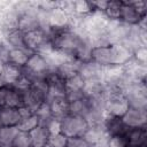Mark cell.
Instances as JSON below:
<instances>
[{
    "instance_id": "1",
    "label": "cell",
    "mask_w": 147,
    "mask_h": 147,
    "mask_svg": "<svg viewBox=\"0 0 147 147\" xmlns=\"http://www.w3.org/2000/svg\"><path fill=\"white\" fill-rule=\"evenodd\" d=\"M49 70L51 68L46 59L39 53H31L28 59V62L22 68L23 75L30 80V83L37 79L46 78V75Z\"/></svg>"
},
{
    "instance_id": "2",
    "label": "cell",
    "mask_w": 147,
    "mask_h": 147,
    "mask_svg": "<svg viewBox=\"0 0 147 147\" xmlns=\"http://www.w3.org/2000/svg\"><path fill=\"white\" fill-rule=\"evenodd\" d=\"M129 108H130L129 102L122 92L115 91V92L107 93V99H106V103H105L106 115L122 118Z\"/></svg>"
},
{
    "instance_id": "3",
    "label": "cell",
    "mask_w": 147,
    "mask_h": 147,
    "mask_svg": "<svg viewBox=\"0 0 147 147\" xmlns=\"http://www.w3.org/2000/svg\"><path fill=\"white\" fill-rule=\"evenodd\" d=\"M61 133L68 138L82 137L88 127V123L84 117L68 115L61 121Z\"/></svg>"
},
{
    "instance_id": "4",
    "label": "cell",
    "mask_w": 147,
    "mask_h": 147,
    "mask_svg": "<svg viewBox=\"0 0 147 147\" xmlns=\"http://www.w3.org/2000/svg\"><path fill=\"white\" fill-rule=\"evenodd\" d=\"M31 2H32V7L25 13H23L22 15H20L18 21H17V29L23 33H26V32H30L37 29H41L39 11L33 5V1Z\"/></svg>"
},
{
    "instance_id": "5",
    "label": "cell",
    "mask_w": 147,
    "mask_h": 147,
    "mask_svg": "<svg viewBox=\"0 0 147 147\" xmlns=\"http://www.w3.org/2000/svg\"><path fill=\"white\" fill-rule=\"evenodd\" d=\"M71 17H72V15H70L64 9H62L59 6H56L47 15L48 29H52V30L70 29V26H71Z\"/></svg>"
},
{
    "instance_id": "6",
    "label": "cell",
    "mask_w": 147,
    "mask_h": 147,
    "mask_svg": "<svg viewBox=\"0 0 147 147\" xmlns=\"http://www.w3.org/2000/svg\"><path fill=\"white\" fill-rule=\"evenodd\" d=\"M123 123L129 129H138L147 126V110L129 108L122 117Z\"/></svg>"
},
{
    "instance_id": "7",
    "label": "cell",
    "mask_w": 147,
    "mask_h": 147,
    "mask_svg": "<svg viewBox=\"0 0 147 147\" xmlns=\"http://www.w3.org/2000/svg\"><path fill=\"white\" fill-rule=\"evenodd\" d=\"M91 60L101 65L102 68L115 65L114 62V52L111 45L109 46H100V47H93L91 53Z\"/></svg>"
},
{
    "instance_id": "8",
    "label": "cell",
    "mask_w": 147,
    "mask_h": 147,
    "mask_svg": "<svg viewBox=\"0 0 147 147\" xmlns=\"http://www.w3.org/2000/svg\"><path fill=\"white\" fill-rule=\"evenodd\" d=\"M103 129L107 133L108 137L111 136H126L129 132V127L123 123L122 118L119 117H113L106 115L105 121H103Z\"/></svg>"
},
{
    "instance_id": "9",
    "label": "cell",
    "mask_w": 147,
    "mask_h": 147,
    "mask_svg": "<svg viewBox=\"0 0 147 147\" xmlns=\"http://www.w3.org/2000/svg\"><path fill=\"white\" fill-rule=\"evenodd\" d=\"M102 67L90 60L87 62H82L78 68V74L84 78V80L102 79Z\"/></svg>"
},
{
    "instance_id": "10",
    "label": "cell",
    "mask_w": 147,
    "mask_h": 147,
    "mask_svg": "<svg viewBox=\"0 0 147 147\" xmlns=\"http://www.w3.org/2000/svg\"><path fill=\"white\" fill-rule=\"evenodd\" d=\"M141 17L144 16H140V14L130 3V1H123L121 9V18H119L121 22L129 25H137L141 20Z\"/></svg>"
},
{
    "instance_id": "11",
    "label": "cell",
    "mask_w": 147,
    "mask_h": 147,
    "mask_svg": "<svg viewBox=\"0 0 147 147\" xmlns=\"http://www.w3.org/2000/svg\"><path fill=\"white\" fill-rule=\"evenodd\" d=\"M79 64L80 62L77 61L75 57L72 56H67L54 70L63 78L65 79L67 77L74 75V74H77L78 72V68H79Z\"/></svg>"
},
{
    "instance_id": "12",
    "label": "cell",
    "mask_w": 147,
    "mask_h": 147,
    "mask_svg": "<svg viewBox=\"0 0 147 147\" xmlns=\"http://www.w3.org/2000/svg\"><path fill=\"white\" fill-rule=\"evenodd\" d=\"M82 137H84V139L91 146H94L108 138V136L103 129V125H88L87 130L85 131V133Z\"/></svg>"
},
{
    "instance_id": "13",
    "label": "cell",
    "mask_w": 147,
    "mask_h": 147,
    "mask_svg": "<svg viewBox=\"0 0 147 147\" xmlns=\"http://www.w3.org/2000/svg\"><path fill=\"white\" fill-rule=\"evenodd\" d=\"M30 52L23 48H9L8 55H7V62L11 65H15L17 68H23L25 63L28 62V59L30 56Z\"/></svg>"
},
{
    "instance_id": "14",
    "label": "cell",
    "mask_w": 147,
    "mask_h": 147,
    "mask_svg": "<svg viewBox=\"0 0 147 147\" xmlns=\"http://www.w3.org/2000/svg\"><path fill=\"white\" fill-rule=\"evenodd\" d=\"M127 144L136 147H147V130L146 127L130 129L126 133Z\"/></svg>"
},
{
    "instance_id": "15",
    "label": "cell",
    "mask_w": 147,
    "mask_h": 147,
    "mask_svg": "<svg viewBox=\"0 0 147 147\" xmlns=\"http://www.w3.org/2000/svg\"><path fill=\"white\" fill-rule=\"evenodd\" d=\"M90 109H91V102L85 96L69 102V114L70 115L86 118Z\"/></svg>"
},
{
    "instance_id": "16",
    "label": "cell",
    "mask_w": 147,
    "mask_h": 147,
    "mask_svg": "<svg viewBox=\"0 0 147 147\" xmlns=\"http://www.w3.org/2000/svg\"><path fill=\"white\" fill-rule=\"evenodd\" d=\"M0 121L2 126H17L21 121L20 113L17 108L5 107L0 109Z\"/></svg>"
},
{
    "instance_id": "17",
    "label": "cell",
    "mask_w": 147,
    "mask_h": 147,
    "mask_svg": "<svg viewBox=\"0 0 147 147\" xmlns=\"http://www.w3.org/2000/svg\"><path fill=\"white\" fill-rule=\"evenodd\" d=\"M2 40L9 48H23V49H26L25 45H24V33L21 32L18 29H15V30H11V31L7 32L3 36Z\"/></svg>"
},
{
    "instance_id": "18",
    "label": "cell",
    "mask_w": 147,
    "mask_h": 147,
    "mask_svg": "<svg viewBox=\"0 0 147 147\" xmlns=\"http://www.w3.org/2000/svg\"><path fill=\"white\" fill-rule=\"evenodd\" d=\"M30 138H31V142H32V147H46L48 138H49V133L47 131V129L42 125H38L36 129H33L31 132H29Z\"/></svg>"
},
{
    "instance_id": "19",
    "label": "cell",
    "mask_w": 147,
    "mask_h": 147,
    "mask_svg": "<svg viewBox=\"0 0 147 147\" xmlns=\"http://www.w3.org/2000/svg\"><path fill=\"white\" fill-rule=\"evenodd\" d=\"M85 85L84 78L77 72L74 74L64 79V88H65V94L68 93H75V92H83Z\"/></svg>"
},
{
    "instance_id": "20",
    "label": "cell",
    "mask_w": 147,
    "mask_h": 147,
    "mask_svg": "<svg viewBox=\"0 0 147 147\" xmlns=\"http://www.w3.org/2000/svg\"><path fill=\"white\" fill-rule=\"evenodd\" d=\"M51 107V111L54 118L56 119H62L65 116L70 115L69 114V102L67 101V99H60V100H55L48 103Z\"/></svg>"
},
{
    "instance_id": "21",
    "label": "cell",
    "mask_w": 147,
    "mask_h": 147,
    "mask_svg": "<svg viewBox=\"0 0 147 147\" xmlns=\"http://www.w3.org/2000/svg\"><path fill=\"white\" fill-rule=\"evenodd\" d=\"M22 75L23 72L21 68H17L9 63L3 64V78L6 86H13L22 77Z\"/></svg>"
},
{
    "instance_id": "22",
    "label": "cell",
    "mask_w": 147,
    "mask_h": 147,
    "mask_svg": "<svg viewBox=\"0 0 147 147\" xmlns=\"http://www.w3.org/2000/svg\"><path fill=\"white\" fill-rule=\"evenodd\" d=\"M17 132L16 126H2L0 129V147H11Z\"/></svg>"
},
{
    "instance_id": "23",
    "label": "cell",
    "mask_w": 147,
    "mask_h": 147,
    "mask_svg": "<svg viewBox=\"0 0 147 147\" xmlns=\"http://www.w3.org/2000/svg\"><path fill=\"white\" fill-rule=\"evenodd\" d=\"M123 0H110L103 11L105 16L109 21H119L121 18V9H122Z\"/></svg>"
},
{
    "instance_id": "24",
    "label": "cell",
    "mask_w": 147,
    "mask_h": 147,
    "mask_svg": "<svg viewBox=\"0 0 147 147\" xmlns=\"http://www.w3.org/2000/svg\"><path fill=\"white\" fill-rule=\"evenodd\" d=\"M94 11L92 2L91 1H84V0H77L72 1V14L79 17H85Z\"/></svg>"
},
{
    "instance_id": "25",
    "label": "cell",
    "mask_w": 147,
    "mask_h": 147,
    "mask_svg": "<svg viewBox=\"0 0 147 147\" xmlns=\"http://www.w3.org/2000/svg\"><path fill=\"white\" fill-rule=\"evenodd\" d=\"M38 125H40L38 117L36 116V114H32L25 118H22L20 121V123L17 124V130L18 131H23V132H31L33 129H36Z\"/></svg>"
},
{
    "instance_id": "26",
    "label": "cell",
    "mask_w": 147,
    "mask_h": 147,
    "mask_svg": "<svg viewBox=\"0 0 147 147\" xmlns=\"http://www.w3.org/2000/svg\"><path fill=\"white\" fill-rule=\"evenodd\" d=\"M34 114H36V116H37L38 119H39L40 125H44L48 119H51V118L53 117L52 111H51V107H49V105H48L47 102H44V103L34 111Z\"/></svg>"
},
{
    "instance_id": "27",
    "label": "cell",
    "mask_w": 147,
    "mask_h": 147,
    "mask_svg": "<svg viewBox=\"0 0 147 147\" xmlns=\"http://www.w3.org/2000/svg\"><path fill=\"white\" fill-rule=\"evenodd\" d=\"M11 147H32L30 134L28 132L18 131L17 134L15 136V139L13 141Z\"/></svg>"
},
{
    "instance_id": "28",
    "label": "cell",
    "mask_w": 147,
    "mask_h": 147,
    "mask_svg": "<svg viewBox=\"0 0 147 147\" xmlns=\"http://www.w3.org/2000/svg\"><path fill=\"white\" fill-rule=\"evenodd\" d=\"M67 144H68V137H65L63 133L60 132L49 136L46 147H67Z\"/></svg>"
},
{
    "instance_id": "29",
    "label": "cell",
    "mask_w": 147,
    "mask_h": 147,
    "mask_svg": "<svg viewBox=\"0 0 147 147\" xmlns=\"http://www.w3.org/2000/svg\"><path fill=\"white\" fill-rule=\"evenodd\" d=\"M132 60L139 64L146 65V63H147V48H146V46L137 47L132 53Z\"/></svg>"
},
{
    "instance_id": "30",
    "label": "cell",
    "mask_w": 147,
    "mask_h": 147,
    "mask_svg": "<svg viewBox=\"0 0 147 147\" xmlns=\"http://www.w3.org/2000/svg\"><path fill=\"white\" fill-rule=\"evenodd\" d=\"M107 145L108 147H126L129 144L126 136H111L108 137Z\"/></svg>"
},
{
    "instance_id": "31",
    "label": "cell",
    "mask_w": 147,
    "mask_h": 147,
    "mask_svg": "<svg viewBox=\"0 0 147 147\" xmlns=\"http://www.w3.org/2000/svg\"><path fill=\"white\" fill-rule=\"evenodd\" d=\"M42 126H45L47 129L49 134H55V133H60L61 132V122H60V119H56L54 117L48 119Z\"/></svg>"
},
{
    "instance_id": "32",
    "label": "cell",
    "mask_w": 147,
    "mask_h": 147,
    "mask_svg": "<svg viewBox=\"0 0 147 147\" xmlns=\"http://www.w3.org/2000/svg\"><path fill=\"white\" fill-rule=\"evenodd\" d=\"M67 147H92V146L84 139V137H72V138H68Z\"/></svg>"
},
{
    "instance_id": "33",
    "label": "cell",
    "mask_w": 147,
    "mask_h": 147,
    "mask_svg": "<svg viewBox=\"0 0 147 147\" xmlns=\"http://www.w3.org/2000/svg\"><path fill=\"white\" fill-rule=\"evenodd\" d=\"M130 3L136 8V10L140 14V16H146L147 15V2L144 0H134L130 1Z\"/></svg>"
},
{
    "instance_id": "34",
    "label": "cell",
    "mask_w": 147,
    "mask_h": 147,
    "mask_svg": "<svg viewBox=\"0 0 147 147\" xmlns=\"http://www.w3.org/2000/svg\"><path fill=\"white\" fill-rule=\"evenodd\" d=\"M6 86L5 84V78H3V63L0 62V87Z\"/></svg>"
},
{
    "instance_id": "35",
    "label": "cell",
    "mask_w": 147,
    "mask_h": 147,
    "mask_svg": "<svg viewBox=\"0 0 147 147\" xmlns=\"http://www.w3.org/2000/svg\"><path fill=\"white\" fill-rule=\"evenodd\" d=\"M2 45H3V40H2V38L0 37V49H1V47H2Z\"/></svg>"
},
{
    "instance_id": "36",
    "label": "cell",
    "mask_w": 147,
    "mask_h": 147,
    "mask_svg": "<svg viewBox=\"0 0 147 147\" xmlns=\"http://www.w3.org/2000/svg\"><path fill=\"white\" fill-rule=\"evenodd\" d=\"M2 127V123H1V121H0V129Z\"/></svg>"
},
{
    "instance_id": "37",
    "label": "cell",
    "mask_w": 147,
    "mask_h": 147,
    "mask_svg": "<svg viewBox=\"0 0 147 147\" xmlns=\"http://www.w3.org/2000/svg\"><path fill=\"white\" fill-rule=\"evenodd\" d=\"M126 147H136V146H130V145H127Z\"/></svg>"
}]
</instances>
